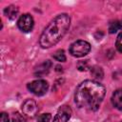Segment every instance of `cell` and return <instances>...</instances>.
<instances>
[{"instance_id":"cell-6","label":"cell","mask_w":122,"mask_h":122,"mask_svg":"<svg viewBox=\"0 0 122 122\" xmlns=\"http://www.w3.org/2000/svg\"><path fill=\"white\" fill-rule=\"evenodd\" d=\"M22 112L25 116H28L30 118L34 117L38 112V106L36 102L32 99H27L22 104Z\"/></svg>"},{"instance_id":"cell-11","label":"cell","mask_w":122,"mask_h":122,"mask_svg":"<svg viewBox=\"0 0 122 122\" xmlns=\"http://www.w3.org/2000/svg\"><path fill=\"white\" fill-rule=\"evenodd\" d=\"M122 29V20H114L109 25V32L114 33Z\"/></svg>"},{"instance_id":"cell-9","label":"cell","mask_w":122,"mask_h":122,"mask_svg":"<svg viewBox=\"0 0 122 122\" xmlns=\"http://www.w3.org/2000/svg\"><path fill=\"white\" fill-rule=\"evenodd\" d=\"M4 13H5V15H6L8 18L13 20V19L16 18L17 14H18V9H17L15 6L10 5V6L5 8V10H4Z\"/></svg>"},{"instance_id":"cell-8","label":"cell","mask_w":122,"mask_h":122,"mask_svg":"<svg viewBox=\"0 0 122 122\" xmlns=\"http://www.w3.org/2000/svg\"><path fill=\"white\" fill-rule=\"evenodd\" d=\"M111 99H112V106L115 109L122 111V89H118L114 91Z\"/></svg>"},{"instance_id":"cell-18","label":"cell","mask_w":122,"mask_h":122,"mask_svg":"<svg viewBox=\"0 0 122 122\" xmlns=\"http://www.w3.org/2000/svg\"><path fill=\"white\" fill-rule=\"evenodd\" d=\"M9 115L6 112L1 113V122H9Z\"/></svg>"},{"instance_id":"cell-13","label":"cell","mask_w":122,"mask_h":122,"mask_svg":"<svg viewBox=\"0 0 122 122\" xmlns=\"http://www.w3.org/2000/svg\"><path fill=\"white\" fill-rule=\"evenodd\" d=\"M52 57L58 61V62H65L66 61V55H65V52L63 50H58L54 52V54L52 55Z\"/></svg>"},{"instance_id":"cell-14","label":"cell","mask_w":122,"mask_h":122,"mask_svg":"<svg viewBox=\"0 0 122 122\" xmlns=\"http://www.w3.org/2000/svg\"><path fill=\"white\" fill-rule=\"evenodd\" d=\"M11 122H27L26 116L20 112H14L11 117Z\"/></svg>"},{"instance_id":"cell-10","label":"cell","mask_w":122,"mask_h":122,"mask_svg":"<svg viewBox=\"0 0 122 122\" xmlns=\"http://www.w3.org/2000/svg\"><path fill=\"white\" fill-rule=\"evenodd\" d=\"M51 66V63L49 61V60H46L43 64H41L38 69H36L35 71V75H38V76H41V75H44L45 73H48L49 72V70Z\"/></svg>"},{"instance_id":"cell-17","label":"cell","mask_w":122,"mask_h":122,"mask_svg":"<svg viewBox=\"0 0 122 122\" xmlns=\"http://www.w3.org/2000/svg\"><path fill=\"white\" fill-rule=\"evenodd\" d=\"M77 68L79 71H86L88 69V60L85 61H79L77 64Z\"/></svg>"},{"instance_id":"cell-2","label":"cell","mask_w":122,"mask_h":122,"mask_svg":"<svg viewBox=\"0 0 122 122\" xmlns=\"http://www.w3.org/2000/svg\"><path fill=\"white\" fill-rule=\"evenodd\" d=\"M71 25V17L67 13L55 16L46 27L39 38V44L43 49H49L56 45L66 34Z\"/></svg>"},{"instance_id":"cell-3","label":"cell","mask_w":122,"mask_h":122,"mask_svg":"<svg viewBox=\"0 0 122 122\" xmlns=\"http://www.w3.org/2000/svg\"><path fill=\"white\" fill-rule=\"evenodd\" d=\"M70 53L74 57H83L91 51V45L85 40H77L70 46Z\"/></svg>"},{"instance_id":"cell-5","label":"cell","mask_w":122,"mask_h":122,"mask_svg":"<svg viewBox=\"0 0 122 122\" xmlns=\"http://www.w3.org/2000/svg\"><path fill=\"white\" fill-rule=\"evenodd\" d=\"M17 26H18L19 30H22L23 32H29L33 29L34 20L30 14L24 13L19 17V19L17 21Z\"/></svg>"},{"instance_id":"cell-1","label":"cell","mask_w":122,"mask_h":122,"mask_svg":"<svg viewBox=\"0 0 122 122\" xmlns=\"http://www.w3.org/2000/svg\"><path fill=\"white\" fill-rule=\"evenodd\" d=\"M106 93L105 87L95 80L81 82L74 92V102L78 108L91 112L99 109Z\"/></svg>"},{"instance_id":"cell-16","label":"cell","mask_w":122,"mask_h":122,"mask_svg":"<svg viewBox=\"0 0 122 122\" xmlns=\"http://www.w3.org/2000/svg\"><path fill=\"white\" fill-rule=\"evenodd\" d=\"M51 118V113H43V114L39 115L37 122H50Z\"/></svg>"},{"instance_id":"cell-12","label":"cell","mask_w":122,"mask_h":122,"mask_svg":"<svg viewBox=\"0 0 122 122\" xmlns=\"http://www.w3.org/2000/svg\"><path fill=\"white\" fill-rule=\"evenodd\" d=\"M91 73L94 78L97 79H101L103 78V71L100 67H92V69L91 70Z\"/></svg>"},{"instance_id":"cell-7","label":"cell","mask_w":122,"mask_h":122,"mask_svg":"<svg viewBox=\"0 0 122 122\" xmlns=\"http://www.w3.org/2000/svg\"><path fill=\"white\" fill-rule=\"evenodd\" d=\"M71 115V110L69 106H62L59 108L57 113L55 114L52 122H68Z\"/></svg>"},{"instance_id":"cell-15","label":"cell","mask_w":122,"mask_h":122,"mask_svg":"<svg viewBox=\"0 0 122 122\" xmlns=\"http://www.w3.org/2000/svg\"><path fill=\"white\" fill-rule=\"evenodd\" d=\"M115 47L116 50L122 53V31L117 35L116 37V41H115Z\"/></svg>"},{"instance_id":"cell-4","label":"cell","mask_w":122,"mask_h":122,"mask_svg":"<svg viewBox=\"0 0 122 122\" xmlns=\"http://www.w3.org/2000/svg\"><path fill=\"white\" fill-rule=\"evenodd\" d=\"M27 88L33 94L41 96V95H44L48 92V90H49V83L46 80L38 79V80H34V81L29 83L27 85Z\"/></svg>"}]
</instances>
